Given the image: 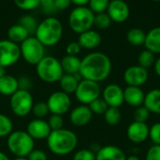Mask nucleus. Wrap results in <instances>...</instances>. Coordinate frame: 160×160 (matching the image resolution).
<instances>
[{"instance_id":"obj_1","label":"nucleus","mask_w":160,"mask_h":160,"mask_svg":"<svg viewBox=\"0 0 160 160\" xmlns=\"http://www.w3.org/2000/svg\"><path fill=\"white\" fill-rule=\"evenodd\" d=\"M112 68V61L106 54L93 52L82 59L79 74L82 79L99 83L110 76Z\"/></svg>"},{"instance_id":"obj_2","label":"nucleus","mask_w":160,"mask_h":160,"mask_svg":"<svg viewBox=\"0 0 160 160\" xmlns=\"http://www.w3.org/2000/svg\"><path fill=\"white\" fill-rule=\"evenodd\" d=\"M46 141L49 150L60 157L71 154L78 144L77 135L73 131L65 128L52 131Z\"/></svg>"},{"instance_id":"obj_3","label":"nucleus","mask_w":160,"mask_h":160,"mask_svg":"<svg viewBox=\"0 0 160 160\" xmlns=\"http://www.w3.org/2000/svg\"><path fill=\"white\" fill-rule=\"evenodd\" d=\"M63 35V25L55 17H47L42 20L36 30L35 37L44 46H53L57 44Z\"/></svg>"},{"instance_id":"obj_4","label":"nucleus","mask_w":160,"mask_h":160,"mask_svg":"<svg viewBox=\"0 0 160 160\" xmlns=\"http://www.w3.org/2000/svg\"><path fill=\"white\" fill-rule=\"evenodd\" d=\"M8 151L15 157H27L34 150L35 141L27 134L26 131H12L7 140Z\"/></svg>"},{"instance_id":"obj_5","label":"nucleus","mask_w":160,"mask_h":160,"mask_svg":"<svg viewBox=\"0 0 160 160\" xmlns=\"http://www.w3.org/2000/svg\"><path fill=\"white\" fill-rule=\"evenodd\" d=\"M36 72L38 76L46 83L59 82L64 74L60 60L52 56H45L36 65Z\"/></svg>"},{"instance_id":"obj_6","label":"nucleus","mask_w":160,"mask_h":160,"mask_svg":"<svg viewBox=\"0 0 160 160\" xmlns=\"http://www.w3.org/2000/svg\"><path fill=\"white\" fill-rule=\"evenodd\" d=\"M95 13L87 7H76L68 16V24L72 31L82 34L94 25Z\"/></svg>"},{"instance_id":"obj_7","label":"nucleus","mask_w":160,"mask_h":160,"mask_svg":"<svg viewBox=\"0 0 160 160\" xmlns=\"http://www.w3.org/2000/svg\"><path fill=\"white\" fill-rule=\"evenodd\" d=\"M21 57L30 65H37L45 57V46L33 36L28 37L20 45Z\"/></svg>"},{"instance_id":"obj_8","label":"nucleus","mask_w":160,"mask_h":160,"mask_svg":"<svg viewBox=\"0 0 160 160\" xmlns=\"http://www.w3.org/2000/svg\"><path fill=\"white\" fill-rule=\"evenodd\" d=\"M10 109L18 117H26L32 111L34 106L33 96L27 90L19 89L9 100Z\"/></svg>"},{"instance_id":"obj_9","label":"nucleus","mask_w":160,"mask_h":160,"mask_svg":"<svg viewBox=\"0 0 160 160\" xmlns=\"http://www.w3.org/2000/svg\"><path fill=\"white\" fill-rule=\"evenodd\" d=\"M100 95L101 88L99 86V83L87 79H82L79 82V85L75 91L76 99L82 105L85 106H88L93 101L99 98Z\"/></svg>"},{"instance_id":"obj_10","label":"nucleus","mask_w":160,"mask_h":160,"mask_svg":"<svg viewBox=\"0 0 160 160\" xmlns=\"http://www.w3.org/2000/svg\"><path fill=\"white\" fill-rule=\"evenodd\" d=\"M21 58L20 45L9 40L0 41V66L3 68L14 65Z\"/></svg>"},{"instance_id":"obj_11","label":"nucleus","mask_w":160,"mask_h":160,"mask_svg":"<svg viewBox=\"0 0 160 160\" xmlns=\"http://www.w3.org/2000/svg\"><path fill=\"white\" fill-rule=\"evenodd\" d=\"M46 103L52 114H56L60 116L66 114L71 107V100L69 95L63 92L62 91L52 92L49 96Z\"/></svg>"},{"instance_id":"obj_12","label":"nucleus","mask_w":160,"mask_h":160,"mask_svg":"<svg viewBox=\"0 0 160 160\" xmlns=\"http://www.w3.org/2000/svg\"><path fill=\"white\" fill-rule=\"evenodd\" d=\"M149 78V73L147 69H144L139 65L128 67L124 73V80L128 86L142 87L147 82Z\"/></svg>"},{"instance_id":"obj_13","label":"nucleus","mask_w":160,"mask_h":160,"mask_svg":"<svg viewBox=\"0 0 160 160\" xmlns=\"http://www.w3.org/2000/svg\"><path fill=\"white\" fill-rule=\"evenodd\" d=\"M107 14L111 18L112 22L120 24L128 19L130 9L128 5L124 0H112L108 6Z\"/></svg>"},{"instance_id":"obj_14","label":"nucleus","mask_w":160,"mask_h":160,"mask_svg":"<svg viewBox=\"0 0 160 160\" xmlns=\"http://www.w3.org/2000/svg\"><path fill=\"white\" fill-rule=\"evenodd\" d=\"M102 98L109 108H119L125 102L124 90L116 84H110L102 91Z\"/></svg>"},{"instance_id":"obj_15","label":"nucleus","mask_w":160,"mask_h":160,"mask_svg":"<svg viewBox=\"0 0 160 160\" xmlns=\"http://www.w3.org/2000/svg\"><path fill=\"white\" fill-rule=\"evenodd\" d=\"M26 132L34 141H42L48 139L52 130L45 120L34 119L27 124Z\"/></svg>"},{"instance_id":"obj_16","label":"nucleus","mask_w":160,"mask_h":160,"mask_svg":"<svg viewBox=\"0 0 160 160\" xmlns=\"http://www.w3.org/2000/svg\"><path fill=\"white\" fill-rule=\"evenodd\" d=\"M127 137L133 143H142L149 138V126L146 123L133 122L127 129Z\"/></svg>"},{"instance_id":"obj_17","label":"nucleus","mask_w":160,"mask_h":160,"mask_svg":"<svg viewBox=\"0 0 160 160\" xmlns=\"http://www.w3.org/2000/svg\"><path fill=\"white\" fill-rule=\"evenodd\" d=\"M93 113L90 110L88 106L85 105H81L76 107L69 115V120L71 124L75 126L82 127L86 124H88L92 118H93Z\"/></svg>"},{"instance_id":"obj_18","label":"nucleus","mask_w":160,"mask_h":160,"mask_svg":"<svg viewBox=\"0 0 160 160\" xmlns=\"http://www.w3.org/2000/svg\"><path fill=\"white\" fill-rule=\"evenodd\" d=\"M145 93L141 89V87L128 86L124 90V100L125 102L135 108H139L143 105Z\"/></svg>"},{"instance_id":"obj_19","label":"nucleus","mask_w":160,"mask_h":160,"mask_svg":"<svg viewBox=\"0 0 160 160\" xmlns=\"http://www.w3.org/2000/svg\"><path fill=\"white\" fill-rule=\"evenodd\" d=\"M126 158L123 150L114 145L100 147L96 153V160H126Z\"/></svg>"},{"instance_id":"obj_20","label":"nucleus","mask_w":160,"mask_h":160,"mask_svg":"<svg viewBox=\"0 0 160 160\" xmlns=\"http://www.w3.org/2000/svg\"><path fill=\"white\" fill-rule=\"evenodd\" d=\"M101 41V35L98 31L92 29L80 34L78 40V42L81 47L84 49H95L100 45Z\"/></svg>"},{"instance_id":"obj_21","label":"nucleus","mask_w":160,"mask_h":160,"mask_svg":"<svg viewBox=\"0 0 160 160\" xmlns=\"http://www.w3.org/2000/svg\"><path fill=\"white\" fill-rule=\"evenodd\" d=\"M19 81L17 78L10 74H6L0 78V94L4 96H11L18 90Z\"/></svg>"},{"instance_id":"obj_22","label":"nucleus","mask_w":160,"mask_h":160,"mask_svg":"<svg viewBox=\"0 0 160 160\" xmlns=\"http://www.w3.org/2000/svg\"><path fill=\"white\" fill-rule=\"evenodd\" d=\"M143 106L150 113L160 115V89H154L145 94Z\"/></svg>"},{"instance_id":"obj_23","label":"nucleus","mask_w":160,"mask_h":160,"mask_svg":"<svg viewBox=\"0 0 160 160\" xmlns=\"http://www.w3.org/2000/svg\"><path fill=\"white\" fill-rule=\"evenodd\" d=\"M144 46L154 54H160V26L154 27L146 33Z\"/></svg>"},{"instance_id":"obj_24","label":"nucleus","mask_w":160,"mask_h":160,"mask_svg":"<svg viewBox=\"0 0 160 160\" xmlns=\"http://www.w3.org/2000/svg\"><path fill=\"white\" fill-rule=\"evenodd\" d=\"M82 59L77 56L66 55L60 61L64 74H78L81 68Z\"/></svg>"},{"instance_id":"obj_25","label":"nucleus","mask_w":160,"mask_h":160,"mask_svg":"<svg viewBox=\"0 0 160 160\" xmlns=\"http://www.w3.org/2000/svg\"><path fill=\"white\" fill-rule=\"evenodd\" d=\"M80 81L81 80H79V78L77 77V74H64L61 79L59 80V85L61 91L69 95L71 93H75Z\"/></svg>"},{"instance_id":"obj_26","label":"nucleus","mask_w":160,"mask_h":160,"mask_svg":"<svg viewBox=\"0 0 160 160\" xmlns=\"http://www.w3.org/2000/svg\"><path fill=\"white\" fill-rule=\"evenodd\" d=\"M8 40L18 44V43H22V41H24L28 37H30V35L23 26H22L19 24H16V25H11L8 28Z\"/></svg>"},{"instance_id":"obj_27","label":"nucleus","mask_w":160,"mask_h":160,"mask_svg":"<svg viewBox=\"0 0 160 160\" xmlns=\"http://www.w3.org/2000/svg\"><path fill=\"white\" fill-rule=\"evenodd\" d=\"M146 33L141 28H131L127 34V40L129 44L133 46L144 45Z\"/></svg>"},{"instance_id":"obj_28","label":"nucleus","mask_w":160,"mask_h":160,"mask_svg":"<svg viewBox=\"0 0 160 160\" xmlns=\"http://www.w3.org/2000/svg\"><path fill=\"white\" fill-rule=\"evenodd\" d=\"M121 119H122L121 111L117 108H109L104 113V120L106 124L109 125L114 126L119 124Z\"/></svg>"},{"instance_id":"obj_29","label":"nucleus","mask_w":160,"mask_h":160,"mask_svg":"<svg viewBox=\"0 0 160 160\" xmlns=\"http://www.w3.org/2000/svg\"><path fill=\"white\" fill-rule=\"evenodd\" d=\"M138 62H139V66L144 68V69H148L152 66H154L155 62H156V58H155V54L152 53L151 51L145 49L143 51L141 52V54L138 57Z\"/></svg>"},{"instance_id":"obj_30","label":"nucleus","mask_w":160,"mask_h":160,"mask_svg":"<svg viewBox=\"0 0 160 160\" xmlns=\"http://www.w3.org/2000/svg\"><path fill=\"white\" fill-rule=\"evenodd\" d=\"M19 25L23 26L29 33V35L35 34L36 30L38 28V21L31 15H23L20 18L19 20Z\"/></svg>"},{"instance_id":"obj_31","label":"nucleus","mask_w":160,"mask_h":160,"mask_svg":"<svg viewBox=\"0 0 160 160\" xmlns=\"http://www.w3.org/2000/svg\"><path fill=\"white\" fill-rule=\"evenodd\" d=\"M112 25V20L107 14V12H102V13H98L95 14L94 18V25L101 30H105L109 28Z\"/></svg>"},{"instance_id":"obj_32","label":"nucleus","mask_w":160,"mask_h":160,"mask_svg":"<svg viewBox=\"0 0 160 160\" xmlns=\"http://www.w3.org/2000/svg\"><path fill=\"white\" fill-rule=\"evenodd\" d=\"M13 130L12 121L5 114L0 113V138L8 137Z\"/></svg>"},{"instance_id":"obj_33","label":"nucleus","mask_w":160,"mask_h":160,"mask_svg":"<svg viewBox=\"0 0 160 160\" xmlns=\"http://www.w3.org/2000/svg\"><path fill=\"white\" fill-rule=\"evenodd\" d=\"M88 107H89L90 110L92 111V113L97 114V115H104L106 110L109 108V106L107 105V103L104 101V99L102 97L96 99L91 104H89Z\"/></svg>"},{"instance_id":"obj_34","label":"nucleus","mask_w":160,"mask_h":160,"mask_svg":"<svg viewBox=\"0 0 160 160\" xmlns=\"http://www.w3.org/2000/svg\"><path fill=\"white\" fill-rule=\"evenodd\" d=\"M31 112L34 114L36 119H43L50 113V110L46 102H38L34 104Z\"/></svg>"},{"instance_id":"obj_35","label":"nucleus","mask_w":160,"mask_h":160,"mask_svg":"<svg viewBox=\"0 0 160 160\" xmlns=\"http://www.w3.org/2000/svg\"><path fill=\"white\" fill-rule=\"evenodd\" d=\"M109 4H110V0H90L89 8L95 14L102 13L107 11Z\"/></svg>"},{"instance_id":"obj_36","label":"nucleus","mask_w":160,"mask_h":160,"mask_svg":"<svg viewBox=\"0 0 160 160\" xmlns=\"http://www.w3.org/2000/svg\"><path fill=\"white\" fill-rule=\"evenodd\" d=\"M149 117H150V111L144 106L136 108L134 111V122L146 123Z\"/></svg>"},{"instance_id":"obj_37","label":"nucleus","mask_w":160,"mask_h":160,"mask_svg":"<svg viewBox=\"0 0 160 160\" xmlns=\"http://www.w3.org/2000/svg\"><path fill=\"white\" fill-rule=\"evenodd\" d=\"M15 5L22 10H32L39 6L40 0H13Z\"/></svg>"},{"instance_id":"obj_38","label":"nucleus","mask_w":160,"mask_h":160,"mask_svg":"<svg viewBox=\"0 0 160 160\" xmlns=\"http://www.w3.org/2000/svg\"><path fill=\"white\" fill-rule=\"evenodd\" d=\"M73 160H96V153L91 149H81L74 154Z\"/></svg>"},{"instance_id":"obj_39","label":"nucleus","mask_w":160,"mask_h":160,"mask_svg":"<svg viewBox=\"0 0 160 160\" xmlns=\"http://www.w3.org/2000/svg\"><path fill=\"white\" fill-rule=\"evenodd\" d=\"M48 124L51 128L52 131L54 130H59L63 128L64 125V120L63 117L60 115H56V114H52L49 118L48 121Z\"/></svg>"},{"instance_id":"obj_40","label":"nucleus","mask_w":160,"mask_h":160,"mask_svg":"<svg viewBox=\"0 0 160 160\" xmlns=\"http://www.w3.org/2000/svg\"><path fill=\"white\" fill-rule=\"evenodd\" d=\"M149 139L155 145H160V123H156L149 127Z\"/></svg>"},{"instance_id":"obj_41","label":"nucleus","mask_w":160,"mask_h":160,"mask_svg":"<svg viewBox=\"0 0 160 160\" xmlns=\"http://www.w3.org/2000/svg\"><path fill=\"white\" fill-rule=\"evenodd\" d=\"M145 160H160V145H153L146 153Z\"/></svg>"},{"instance_id":"obj_42","label":"nucleus","mask_w":160,"mask_h":160,"mask_svg":"<svg viewBox=\"0 0 160 160\" xmlns=\"http://www.w3.org/2000/svg\"><path fill=\"white\" fill-rule=\"evenodd\" d=\"M28 160H48L47 155L44 151L39 149H34L26 157Z\"/></svg>"},{"instance_id":"obj_43","label":"nucleus","mask_w":160,"mask_h":160,"mask_svg":"<svg viewBox=\"0 0 160 160\" xmlns=\"http://www.w3.org/2000/svg\"><path fill=\"white\" fill-rule=\"evenodd\" d=\"M81 48L82 47H81V45L79 44L78 41H71L66 47L67 55H69V56H77L80 53Z\"/></svg>"},{"instance_id":"obj_44","label":"nucleus","mask_w":160,"mask_h":160,"mask_svg":"<svg viewBox=\"0 0 160 160\" xmlns=\"http://www.w3.org/2000/svg\"><path fill=\"white\" fill-rule=\"evenodd\" d=\"M71 4L70 0H54L53 5L55 9H59V10H64L66 8H68Z\"/></svg>"},{"instance_id":"obj_45","label":"nucleus","mask_w":160,"mask_h":160,"mask_svg":"<svg viewBox=\"0 0 160 160\" xmlns=\"http://www.w3.org/2000/svg\"><path fill=\"white\" fill-rule=\"evenodd\" d=\"M54 0H40L39 5L42 7V8L46 11H52V10H56L53 5Z\"/></svg>"},{"instance_id":"obj_46","label":"nucleus","mask_w":160,"mask_h":160,"mask_svg":"<svg viewBox=\"0 0 160 160\" xmlns=\"http://www.w3.org/2000/svg\"><path fill=\"white\" fill-rule=\"evenodd\" d=\"M71 3L75 4L77 7H85V5L89 4L90 0H70Z\"/></svg>"},{"instance_id":"obj_47","label":"nucleus","mask_w":160,"mask_h":160,"mask_svg":"<svg viewBox=\"0 0 160 160\" xmlns=\"http://www.w3.org/2000/svg\"><path fill=\"white\" fill-rule=\"evenodd\" d=\"M154 68H155L156 74L160 77V58H158V59H156V62L154 64Z\"/></svg>"},{"instance_id":"obj_48","label":"nucleus","mask_w":160,"mask_h":160,"mask_svg":"<svg viewBox=\"0 0 160 160\" xmlns=\"http://www.w3.org/2000/svg\"><path fill=\"white\" fill-rule=\"evenodd\" d=\"M0 160H9V158L8 157V156L5 153L0 151Z\"/></svg>"},{"instance_id":"obj_49","label":"nucleus","mask_w":160,"mask_h":160,"mask_svg":"<svg viewBox=\"0 0 160 160\" xmlns=\"http://www.w3.org/2000/svg\"><path fill=\"white\" fill-rule=\"evenodd\" d=\"M6 74H6V68H3V67L0 66V78L3 77V76L6 75Z\"/></svg>"},{"instance_id":"obj_50","label":"nucleus","mask_w":160,"mask_h":160,"mask_svg":"<svg viewBox=\"0 0 160 160\" xmlns=\"http://www.w3.org/2000/svg\"><path fill=\"white\" fill-rule=\"evenodd\" d=\"M126 160H140V158L137 156H129L126 158Z\"/></svg>"},{"instance_id":"obj_51","label":"nucleus","mask_w":160,"mask_h":160,"mask_svg":"<svg viewBox=\"0 0 160 160\" xmlns=\"http://www.w3.org/2000/svg\"><path fill=\"white\" fill-rule=\"evenodd\" d=\"M13 160H28L26 157H15Z\"/></svg>"},{"instance_id":"obj_52","label":"nucleus","mask_w":160,"mask_h":160,"mask_svg":"<svg viewBox=\"0 0 160 160\" xmlns=\"http://www.w3.org/2000/svg\"><path fill=\"white\" fill-rule=\"evenodd\" d=\"M153 1H155V2H160V0H153Z\"/></svg>"}]
</instances>
